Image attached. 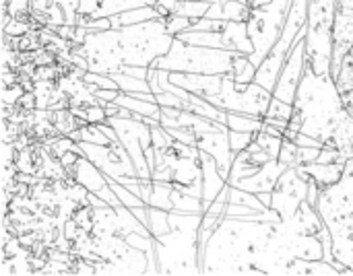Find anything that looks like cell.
<instances>
[{"label": "cell", "mask_w": 353, "mask_h": 276, "mask_svg": "<svg viewBox=\"0 0 353 276\" xmlns=\"http://www.w3.org/2000/svg\"><path fill=\"white\" fill-rule=\"evenodd\" d=\"M6 10L12 14V17H19L21 12H27L29 6H31V0H6Z\"/></svg>", "instance_id": "obj_30"}, {"label": "cell", "mask_w": 353, "mask_h": 276, "mask_svg": "<svg viewBox=\"0 0 353 276\" xmlns=\"http://www.w3.org/2000/svg\"><path fill=\"white\" fill-rule=\"evenodd\" d=\"M306 35H308V25L302 29L296 45L292 47L283 68H281V74L277 78V85L273 89V95L288 101V103H294L296 101V95H298V87L302 83V76L306 72V64H308V56H306Z\"/></svg>", "instance_id": "obj_12"}, {"label": "cell", "mask_w": 353, "mask_h": 276, "mask_svg": "<svg viewBox=\"0 0 353 276\" xmlns=\"http://www.w3.org/2000/svg\"><path fill=\"white\" fill-rule=\"evenodd\" d=\"M259 198L263 200V204H265V206H269V209H271V202H273V192H261V194H259Z\"/></svg>", "instance_id": "obj_32"}, {"label": "cell", "mask_w": 353, "mask_h": 276, "mask_svg": "<svg viewBox=\"0 0 353 276\" xmlns=\"http://www.w3.org/2000/svg\"><path fill=\"white\" fill-rule=\"evenodd\" d=\"M153 19H161L157 8L153 4L147 6H139V8H130L124 12H118L114 17H110L112 27H124V25H137V23H145V21H153Z\"/></svg>", "instance_id": "obj_17"}, {"label": "cell", "mask_w": 353, "mask_h": 276, "mask_svg": "<svg viewBox=\"0 0 353 276\" xmlns=\"http://www.w3.org/2000/svg\"><path fill=\"white\" fill-rule=\"evenodd\" d=\"M112 76H114V81L118 83V87H120V91H122V93H134V91H147V93H153V91H151V87H149V81H145V78H137V76H130V74L120 72V70L112 72Z\"/></svg>", "instance_id": "obj_25"}, {"label": "cell", "mask_w": 353, "mask_h": 276, "mask_svg": "<svg viewBox=\"0 0 353 276\" xmlns=\"http://www.w3.org/2000/svg\"><path fill=\"white\" fill-rule=\"evenodd\" d=\"M203 215L170 211V231L153 237L159 275H203L199 262V231Z\"/></svg>", "instance_id": "obj_6"}, {"label": "cell", "mask_w": 353, "mask_h": 276, "mask_svg": "<svg viewBox=\"0 0 353 276\" xmlns=\"http://www.w3.org/2000/svg\"><path fill=\"white\" fill-rule=\"evenodd\" d=\"M168 78L207 99L209 103L217 105L225 112H240L250 114L256 118H265L273 99V93L259 83L242 85L234 78V72L225 74H194V72H172L168 70Z\"/></svg>", "instance_id": "obj_4"}, {"label": "cell", "mask_w": 353, "mask_h": 276, "mask_svg": "<svg viewBox=\"0 0 353 276\" xmlns=\"http://www.w3.org/2000/svg\"><path fill=\"white\" fill-rule=\"evenodd\" d=\"M176 35L165 29L163 19L137 25L112 27L105 31H89L77 54H81L89 70L112 74L122 66H151L153 60L168 54Z\"/></svg>", "instance_id": "obj_3"}, {"label": "cell", "mask_w": 353, "mask_h": 276, "mask_svg": "<svg viewBox=\"0 0 353 276\" xmlns=\"http://www.w3.org/2000/svg\"><path fill=\"white\" fill-rule=\"evenodd\" d=\"M120 72H126V74H130V76H137V78H145V81H147L149 68H147V66H122Z\"/></svg>", "instance_id": "obj_31"}, {"label": "cell", "mask_w": 353, "mask_h": 276, "mask_svg": "<svg viewBox=\"0 0 353 276\" xmlns=\"http://www.w3.org/2000/svg\"><path fill=\"white\" fill-rule=\"evenodd\" d=\"M172 202H174V211H180V213H199V215L205 213L203 198L184 194V192H180V190H176V188H174V192H172Z\"/></svg>", "instance_id": "obj_24"}, {"label": "cell", "mask_w": 353, "mask_h": 276, "mask_svg": "<svg viewBox=\"0 0 353 276\" xmlns=\"http://www.w3.org/2000/svg\"><path fill=\"white\" fill-rule=\"evenodd\" d=\"M172 192H174V184L172 182L153 180V194H151L149 206H157V209H163V211H174Z\"/></svg>", "instance_id": "obj_23"}, {"label": "cell", "mask_w": 353, "mask_h": 276, "mask_svg": "<svg viewBox=\"0 0 353 276\" xmlns=\"http://www.w3.org/2000/svg\"><path fill=\"white\" fill-rule=\"evenodd\" d=\"M228 128L230 130H242V132H261L265 128V118H256L250 114L240 112H228Z\"/></svg>", "instance_id": "obj_21"}, {"label": "cell", "mask_w": 353, "mask_h": 276, "mask_svg": "<svg viewBox=\"0 0 353 276\" xmlns=\"http://www.w3.org/2000/svg\"><path fill=\"white\" fill-rule=\"evenodd\" d=\"M27 31H29V25H27V23L17 21V17H14V21L10 23L8 17H6V23H4V33H6V35H23V33H27Z\"/></svg>", "instance_id": "obj_29"}, {"label": "cell", "mask_w": 353, "mask_h": 276, "mask_svg": "<svg viewBox=\"0 0 353 276\" xmlns=\"http://www.w3.org/2000/svg\"><path fill=\"white\" fill-rule=\"evenodd\" d=\"M288 130L310 134L353 159V114L345 107L333 72L319 74L306 64Z\"/></svg>", "instance_id": "obj_2"}, {"label": "cell", "mask_w": 353, "mask_h": 276, "mask_svg": "<svg viewBox=\"0 0 353 276\" xmlns=\"http://www.w3.org/2000/svg\"><path fill=\"white\" fill-rule=\"evenodd\" d=\"M339 0H308V68L319 74L331 72L335 54V19Z\"/></svg>", "instance_id": "obj_8"}, {"label": "cell", "mask_w": 353, "mask_h": 276, "mask_svg": "<svg viewBox=\"0 0 353 276\" xmlns=\"http://www.w3.org/2000/svg\"><path fill=\"white\" fill-rule=\"evenodd\" d=\"M281 145L283 138L273 136L265 130L256 132L248 149L236 155L228 184L254 194L273 192L281 173L288 169V165L279 159Z\"/></svg>", "instance_id": "obj_5"}, {"label": "cell", "mask_w": 353, "mask_h": 276, "mask_svg": "<svg viewBox=\"0 0 353 276\" xmlns=\"http://www.w3.org/2000/svg\"><path fill=\"white\" fill-rule=\"evenodd\" d=\"M85 122L87 124H103V122H108L105 107L99 105V103H89L85 107Z\"/></svg>", "instance_id": "obj_28"}, {"label": "cell", "mask_w": 353, "mask_h": 276, "mask_svg": "<svg viewBox=\"0 0 353 276\" xmlns=\"http://www.w3.org/2000/svg\"><path fill=\"white\" fill-rule=\"evenodd\" d=\"M292 116H294V103H288V101H283V99H279V97L273 95L271 105H269V112L265 116V122L267 124H273V126H277L281 130H288Z\"/></svg>", "instance_id": "obj_20"}, {"label": "cell", "mask_w": 353, "mask_h": 276, "mask_svg": "<svg viewBox=\"0 0 353 276\" xmlns=\"http://www.w3.org/2000/svg\"><path fill=\"white\" fill-rule=\"evenodd\" d=\"M321 213L308 200L292 219L223 217L201 258L203 275H288L298 260H323Z\"/></svg>", "instance_id": "obj_1"}, {"label": "cell", "mask_w": 353, "mask_h": 276, "mask_svg": "<svg viewBox=\"0 0 353 276\" xmlns=\"http://www.w3.org/2000/svg\"><path fill=\"white\" fill-rule=\"evenodd\" d=\"M256 70L259 66L250 60L248 54H242L238 52L236 54V62H234V78L242 85H248V83H254L256 78Z\"/></svg>", "instance_id": "obj_22"}, {"label": "cell", "mask_w": 353, "mask_h": 276, "mask_svg": "<svg viewBox=\"0 0 353 276\" xmlns=\"http://www.w3.org/2000/svg\"><path fill=\"white\" fill-rule=\"evenodd\" d=\"M234 50L192 45L174 37L168 54L153 60V68H163L172 72H194V74H225L234 72L236 62Z\"/></svg>", "instance_id": "obj_7"}, {"label": "cell", "mask_w": 353, "mask_h": 276, "mask_svg": "<svg viewBox=\"0 0 353 276\" xmlns=\"http://www.w3.org/2000/svg\"><path fill=\"white\" fill-rule=\"evenodd\" d=\"M345 165L347 163H319V161H314V163L298 165V171L302 178L314 180L321 188H331L343 178Z\"/></svg>", "instance_id": "obj_14"}, {"label": "cell", "mask_w": 353, "mask_h": 276, "mask_svg": "<svg viewBox=\"0 0 353 276\" xmlns=\"http://www.w3.org/2000/svg\"><path fill=\"white\" fill-rule=\"evenodd\" d=\"M292 2L294 0H271L261 6H252L248 17V33L254 43V54L250 56V60L256 66L269 56V52L277 43Z\"/></svg>", "instance_id": "obj_9"}, {"label": "cell", "mask_w": 353, "mask_h": 276, "mask_svg": "<svg viewBox=\"0 0 353 276\" xmlns=\"http://www.w3.org/2000/svg\"><path fill=\"white\" fill-rule=\"evenodd\" d=\"M201 165H203V206L207 211L211 206V202L228 186V180L223 178L215 157L209 155L207 151H201Z\"/></svg>", "instance_id": "obj_13"}, {"label": "cell", "mask_w": 353, "mask_h": 276, "mask_svg": "<svg viewBox=\"0 0 353 276\" xmlns=\"http://www.w3.org/2000/svg\"><path fill=\"white\" fill-rule=\"evenodd\" d=\"M79 153L93 161L105 176L112 178H124V176H139L128 151L122 147V142L112 145H91V142H79Z\"/></svg>", "instance_id": "obj_11"}, {"label": "cell", "mask_w": 353, "mask_h": 276, "mask_svg": "<svg viewBox=\"0 0 353 276\" xmlns=\"http://www.w3.org/2000/svg\"><path fill=\"white\" fill-rule=\"evenodd\" d=\"M254 134H256V132L230 130V147H232V151L238 155V153H242L244 149H248V145L254 140Z\"/></svg>", "instance_id": "obj_26"}, {"label": "cell", "mask_w": 353, "mask_h": 276, "mask_svg": "<svg viewBox=\"0 0 353 276\" xmlns=\"http://www.w3.org/2000/svg\"><path fill=\"white\" fill-rule=\"evenodd\" d=\"M221 35H223L228 50L242 52L248 56L254 54V43L250 39V33H248V21H228Z\"/></svg>", "instance_id": "obj_15"}, {"label": "cell", "mask_w": 353, "mask_h": 276, "mask_svg": "<svg viewBox=\"0 0 353 276\" xmlns=\"http://www.w3.org/2000/svg\"><path fill=\"white\" fill-rule=\"evenodd\" d=\"M176 37L182 39V41H186V43H192V45H205V47H221V50H228L221 31H194V29H186V31L178 33Z\"/></svg>", "instance_id": "obj_18"}, {"label": "cell", "mask_w": 353, "mask_h": 276, "mask_svg": "<svg viewBox=\"0 0 353 276\" xmlns=\"http://www.w3.org/2000/svg\"><path fill=\"white\" fill-rule=\"evenodd\" d=\"M163 23H165V29L172 33V35H178L186 29L192 27V19L188 17H182V14H170V17H161Z\"/></svg>", "instance_id": "obj_27"}, {"label": "cell", "mask_w": 353, "mask_h": 276, "mask_svg": "<svg viewBox=\"0 0 353 276\" xmlns=\"http://www.w3.org/2000/svg\"><path fill=\"white\" fill-rule=\"evenodd\" d=\"M108 124H112L118 132V138L122 142V147L128 151L137 171L141 178H149L151 180V169L145 157V149L153 145V128L141 120L134 118H108Z\"/></svg>", "instance_id": "obj_10"}, {"label": "cell", "mask_w": 353, "mask_h": 276, "mask_svg": "<svg viewBox=\"0 0 353 276\" xmlns=\"http://www.w3.org/2000/svg\"><path fill=\"white\" fill-rule=\"evenodd\" d=\"M288 275H329L337 276L341 275L337 270V266H333L331 262L327 260H304V258H298L290 268H288Z\"/></svg>", "instance_id": "obj_19"}, {"label": "cell", "mask_w": 353, "mask_h": 276, "mask_svg": "<svg viewBox=\"0 0 353 276\" xmlns=\"http://www.w3.org/2000/svg\"><path fill=\"white\" fill-rule=\"evenodd\" d=\"M335 78H337V87L341 91V97L345 101V107L353 114V43L352 47L347 50Z\"/></svg>", "instance_id": "obj_16"}]
</instances>
